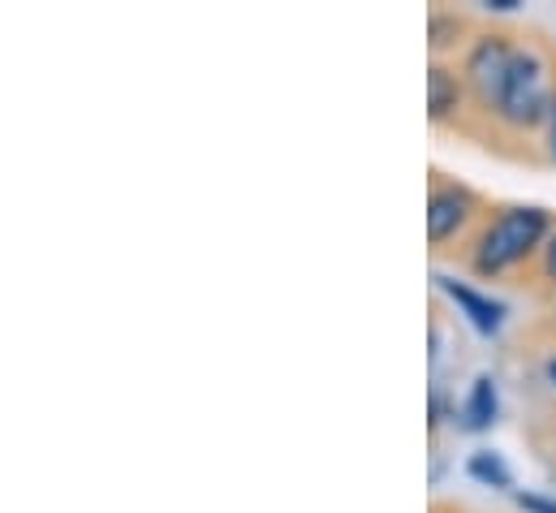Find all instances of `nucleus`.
Returning a JSON list of instances; mask_svg holds the SVG:
<instances>
[{
    "instance_id": "obj_2",
    "label": "nucleus",
    "mask_w": 556,
    "mask_h": 513,
    "mask_svg": "<svg viewBox=\"0 0 556 513\" xmlns=\"http://www.w3.org/2000/svg\"><path fill=\"white\" fill-rule=\"evenodd\" d=\"M496 113L514 126H535L548 113V70L535 52H514V65H509L505 96H501Z\"/></svg>"
},
{
    "instance_id": "obj_11",
    "label": "nucleus",
    "mask_w": 556,
    "mask_h": 513,
    "mask_svg": "<svg viewBox=\"0 0 556 513\" xmlns=\"http://www.w3.org/2000/svg\"><path fill=\"white\" fill-rule=\"evenodd\" d=\"M553 155H556V104H553Z\"/></svg>"
},
{
    "instance_id": "obj_5",
    "label": "nucleus",
    "mask_w": 556,
    "mask_h": 513,
    "mask_svg": "<svg viewBox=\"0 0 556 513\" xmlns=\"http://www.w3.org/2000/svg\"><path fill=\"white\" fill-rule=\"evenodd\" d=\"M440 280V289L470 315V324L483 333V337H492L496 328H501V306L492 302V298H483V293H475V289H466V285H457V280H448V276H435Z\"/></svg>"
},
{
    "instance_id": "obj_7",
    "label": "nucleus",
    "mask_w": 556,
    "mask_h": 513,
    "mask_svg": "<svg viewBox=\"0 0 556 513\" xmlns=\"http://www.w3.org/2000/svg\"><path fill=\"white\" fill-rule=\"evenodd\" d=\"M492 418H496V385H492V376H479L470 385V401H466V427L483 431Z\"/></svg>"
},
{
    "instance_id": "obj_1",
    "label": "nucleus",
    "mask_w": 556,
    "mask_h": 513,
    "mask_svg": "<svg viewBox=\"0 0 556 513\" xmlns=\"http://www.w3.org/2000/svg\"><path fill=\"white\" fill-rule=\"evenodd\" d=\"M544 229H548V216H544L540 208H514V212L496 216V221L488 225V234L479 238L475 267H479L483 276L514 267L518 259H527L535 247H540Z\"/></svg>"
},
{
    "instance_id": "obj_9",
    "label": "nucleus",
    "mask_w": 556,
    "mask_h": 513,
    "mask_svg": "<svg viewBox=\"0 0 556 513\" xmlns=\"http://www.w3.org/2000/svg\"><path fill=\"white\" fill-rule=\"evenodd\" d=\"M518 505L531 513H556V501H544V497H531V492H522L518 497Z\"/></svg>"
},
{
    "instance_id": "obj_3",
    "label": "nucleus",
    "mask_w": 556,
    "mask_h": 513,
    "mask_svg": "<svg viewBox=\"0 0 556 513\" xmlns=\"http://www.w3.org/2000/svg\"><path fill=\"white\" fill-rule=\"evenodd\" d=\"M509 65H514V48L496 35L479 39L470 48V61H466V78L475 87V96L488 104V109H501V96H505V78H509Z\"/></svg>"
},
{
    "instance_id": "obj_4",
    "label": "nucleus",
    "mask_w": 556,
    "mask_h": 513,
    "mask_svg": "<svg viewBox=\"0 0 556 513\" xmlns=\"http://www.w3.org/2000/svg\"><path fill=\"white\" fill-rule=\"evenodd\" d=\"M470 212H475V199L462 186L435 190L431 203H427V234H431V242H444L448 234H457L470 221Z\"/></svg>"
},
{
    "instance_id": "obj_6",
    "label": "nucleus",
    "mask_w": 556,
    "mask_h": 513,
    "mask_svg": "<svg viewBox=\"0 0 556 513\" xmlns=\"http://www.w3.org/2000/svg\"><path fill=\"white\" fill-rule=\"evenodd\" d=\"M457 100H462L457 78H453L444 65H431V74H427V109H431V117L444 122V117L457 109Z\"/></svg>"
},
{
    "instance_id": "obj_12",
    "label": "nucleus",
    "mask_w": 556,
    "mask_h": 513,
    "mask_svg": "<svg viewBox=\"0 0 556 513\" xmlns=\"http://www.w3.org/2000/svg\"><path fill=\"white\" fill-rule=\"evenodd\" d=\"M548 376H553V380H556V359H553V367H548Z\"/></svg>"
},
{
    "instance_id": "obj_10",
    "label": "nucleus",
    "mask_w": 556,
    "mask_h": 513,
    "mask_svg": "<svg viewBox=\"0 0 556 513\" xmlns=\"http://www.w3.org/2000/svg\"><path fill=\"white\" fill-rule=\"evenodd\" d=\"M548 272H553V276H556V242H553V247H548Z\"/></svg>"
},
{
    "instance_id": "obj_8",
    "label": "nucleus",
    "mask_w": 556,
    "mask_h": 513,
    "mask_svg": "<svg viewBox=\"0 0 556 513\" xmlns=\"http://www.w3.org/2000/svg\"><path fill=\"white\" fill-rule=\"evenodd\" d=\"M470 475L483 479V484H492V488H509V484H514V479H509V466H505L496 453H475V458H470Z\"/></svg>"
}]
</instances>
